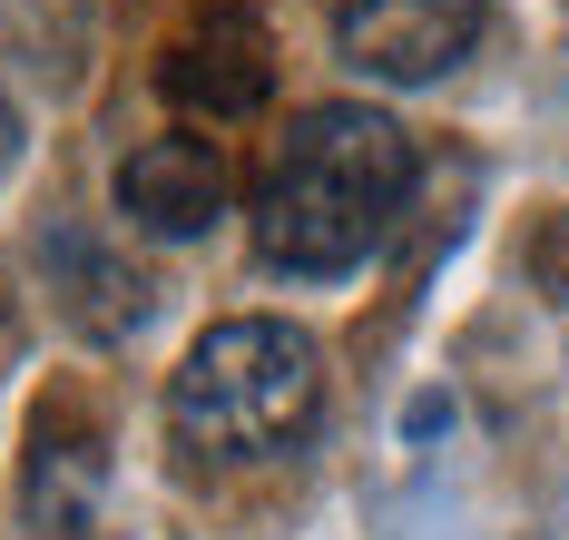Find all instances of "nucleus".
<instances>
[{"mask_svg":"<svg viewBox=\"0 0 569 540\" xmlns=\"http://www.w3.org/2000/svg\"><path fill=\"white\" fill-rule=\"evenodd\" d=\"M412 178H422V158L383 109L325 99V109L284 119L276 158L256 178V256L276 276H353L402 227Z\"/></svg>","mask_w":569,"mask_h":540,"instance_id":"nucleus-1","label":"nucleus"},{"mask_svg":"<svg viewBox=\"0 0 569 540\" xmlns=\"http://www.w3.org/2000/svg\"><path fill=\"white\" fill-rule=\"evenodd\" d=\"M315 413H325V354L276 314L207 324L168 373V422L207 462H276L315 432Z\"/></svg>","mask_w":569,"mask_h":540,"instance_id":"nucleus-2","label":"nucleus"},{"mask_svg":"<svg viewBox=\"0 0 569 540\" xmlns=\"http://www.w3.org/2000/svg\"><path fill=\"white\" fill-rule=\"evenodd\" d=\"M481 40V0H335V50L383 89L452 79Z\"/></svg>","mask_w":569,"mask_h":540,"instance_id":"nucleus-3","label":"nucleus"},{"mask_svg":"<svg viewBox=\"0 0 569 540\" xmlns=\"http://www.w3.org/2000/svg\"><path fill=\"white\" fill-rule=\"evenodd\" d=\"M158 89H168L187 119H256L266 89H276V40H266V20H256V10H207L187 40H168Z\"/></svg>","mask_w":569,"mask_h":540,"instance_id":"nucleus-4","label":"nucleus"},{"mask_svg":"<svg viewBox=\"0 0 569 540\" xmlns=\"http://www.w3.org/2000/svg\"><path fill=\"white\" fill-rule=\"evenodd\" d=\"M118 217H128L138 237H158V246L207 237V227L227 217V158H217V138L168 128V138L128 148V158H118Z\"/></svg>","mask_w":569,"mask_h":540,"instance_id":"nucleus-5","label":"nucleus"},{"mask_svg":"<svg viewBox=\"0 0 569 540\" xmlns=\"http://www.w3.org/2000/svg\"><path fill=\"white\" fill-rule=\"evenodd\" d=\"M20 501H30L40 540H89V531H99V501H109V442H99V422L79 413V403H40Z\"/></svg>","mask_w":569,"mask_h":540,"instance_id":"nucleus-6","label":"nucleus"},{"mask_svg":"<svg viewBox=\"0 0 569 540\" xmlns=\"http://www.w3.org/2000/svg\"><path fill=\"white\" fill-rule=\"evenodd\" d=\"M40 256H50V276L69 286V314H79L89 334H128V324L148 314V286H138L128 266H109V246H99V237L59 227V237L40 246Z\"/></svg>","mask_w":569,"mask_h":540,"instance_id":"nucleus-7","label":"nucleus"},{"mask_svg":"<svg viewBox=\"0 0 569 540\" xmlns=\"http://www.w3.org/2000/svg\"><path fill=\"white\" fill-rule=\"evenodd\" d=\"M530 276L569 304V207H550V217H540V237H530Z\"/></svg>","mask_w":569,"mask_h":540,"instance_id":"nucleus-8","label":"nucleus"},{"mask_svg":"<svg viewBox=\"0 0 569 540\" xmlns=\"http://www.w3.org/2000/svg\"><path fill=\"white\" fill-rule=\"evenodd\" d=\"M10 158H20V109H10V89H0V178H10Z\"/></svg>","mask_w":569,"mask_h":540,"instance_id":"nucleus-9","label":"nucleus"}]
</instances>
